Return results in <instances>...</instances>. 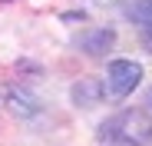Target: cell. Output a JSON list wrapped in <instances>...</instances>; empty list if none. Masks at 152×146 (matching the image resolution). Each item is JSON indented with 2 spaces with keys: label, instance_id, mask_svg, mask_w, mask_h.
<instances>
[{
  "label": "cell",
  "instance_id": "cell-1",
  "mask_svg": "<svg viewBox=\"0 0 152 146\" xmlns=\"http://www.w3.org/2000/svg\"><path fill=\"white\" fill-rule=\"evenodd\" d=\"M99 139L113 146H149L152 143V119L142 110H122L99 126Z\"/></svg>",
  "mask_w": 152,
  "mask_h": 146
},
{
  "label": "cell",
  "instance_id": "cell-2",
  "mask_svg": "<svg viewBox=\"0 0 152 146\" xmlns=\"http://www.w3.org/2000/svg\"><path fill=\"white\" fill-rule=\"evenodd\" d=\"M139 83H142V66L136 60H113L109 70H106L103 93H109L113 100H122V96H129Z\"/></svg>",
  "mask_w": 152,
  "mask_h": 146
},
{
  "label": "cell",
  "instance_id": "cell-3",
  "mask_svg": "<svg viewBox=\"0 0 152 146\" xmlns=\"http://www.w3.org/2000/svg\"><path fill=\"white\" fill-rule=\"evenodd\" d=\"M113 43H116V33L113 30H89L80 37V50H86L89 57H103L113 50Z\"/></svg>",
  "mask_w": 152,
  "mask_h": 146
},
{
  "label": "cell",
  "instance_id": "cell-4",
  "mask_svg": "<svg viewBox=\"0 0 152 146\" xmlns=\"http://www.w3.org/2000/svg\"><path fill=\"white\" fill-rule=\"evenodd\" d=\"M99 96H103V83H99V80H80L73 86V100L80 106H86V110L99 100Z\"/></svg>",
  "mask_w": 152,
  "mask_h": 146
},
{
  "label": "cell",
  "instance_id": "cell-5",
  "mask_svg": "<svg viewBox=\"0 0 152 146\" xmlns=\"http://www.w3.org/2000/svg\"><path fill=\"white\" fill-rule=\"evenodd\" d=\"M126 13H129V20L142 23V30H152V0H129Z\"/></svg>",
  "mask_w": 152,
  "mask_h": 146
},
{
  "label": "cell",
  "instance_id": "cell-6",
  "mask_svg": "<svg viewBox=\"0 0 152 146\" xmlns=\"http://www.w3.org/2000/svg\"><path fill=\"white\" fill-rule=\"evenodd\" d=\"M10 103H17V106H13V113H20V116H23V113L33 116V113H37V100H33V96H27V100H23L20 93H10Z\"/></svg>",
  "mask_w": 152,
  "mask_h": 146
},
{
  "label": "cell",
  "instance_id": "cell-7",
  "mask_svg": "<svg viewBox=\"0 0 152 146\" xmlns=\"http://www.w3.org/2000/svg\"><path fill=\"white\" fill-rule=\"evenodd\" d=\"M0 4H7V0H0Z\"/></svg>",
  "mask_w": 152,
  "mask_h": 146
}]
</instances>
